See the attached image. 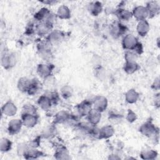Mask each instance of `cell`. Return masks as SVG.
<instances>
[{"mask_svg": "<svg viewBox=\"0 0 160 160\" xmlns=\"http://www.w3.org/2000/svg\"><path fill=\"white\" fill-rule=\"evenodd\" d=\"M136 114L134 112H133L131 109H128V113H127V116H126V119L128 122H133L136 120Z\"/></svg>", "mask_w": 160, "mask_h": 160, "instance_id": "cell-37", "label": "cell"}, {"mask_svg": "<svg viewBox=\"0 0 160 160\" xmlns=\"http://www.w3.org/2000/svg\"><path fill=\"white\" fill-rule=\"evenodd\" d=\"M51 44L46 39L39 42L37 46L39 56L45 60H49L51 59L52 54L51 49Z\"/></svg>", "mask_w": 160, "mask_h": 160, "instance_id": "cell-2", "label": "cell"}, {"mask_svg": "<svg viewBox=\"0 0 160 160\" xmlns=\"http://www.w3.org/2000/svg\"><path fill=\"white\" fill-rule=\"evenodd\" d=\"M21 114H37V110L34 105L26 104L24 105Z\"/></svg>", "mask_w": 160, "mask_h": 160, "instance_id": "cell-34", "label": "cell"}, {"mask_svg": "<svg viewBox=\"0 0 160 160\" xmlns=\"http://www.w3.org/2000/svg\"><path fill=\"white\" fill-rule=\"evenodd\" d=\"M152 88L155 90H158L159 89V78H157L154 79V81L152 85Z\"/></svg>", "mask_w": 160, "mask_h": 160, "instance_id": "cell-39", "label": "cell"}, {"mask_svg": "<svg viewBox=\"0 0 160 160\" xmlns=\"http://www.w3.org/2000/svg\"><path fill=\"white\" fill-rule=\"evenodd\" d=\"M141 157L143 159H155L156 157L158 155V153L156 151L149 149L148 151H143L140 154Z\"/></svg>", "mask_w": 160, "mask_h": 160, "instance_id": "cell-32", "label": "cell"}, {"mask_svg": "<svg viewBox=\"0 0 160 160\" xmlns=\"http://www.w3.org/2000/svg\"><path fill=\"white\" fill-rule=\"evenodd\" d=\"M38 104L44 111L49 110L52 105H53L51 98L47 94H44L38 98Z\"/></svg>", "mask_w": 160, "mask_h": 160, "instance_id": "cell-16", "label": "cell"}, {"mask_svg": "<svg viewBox=\"0 0 160 160\" xmlns=\"http://www.w3.org/2000/svg\"><path fill=\"white\" fill-rule=\"evenodd\" d=\"M92 108L100 112L104 111L108 106V100L103 96H96L92 102Z\"/></svg>", "mask_w": 160, "mask_h": 160, "instance_id": "cell-6", "label": "cell"}, {"mask_svg": "<svg viewBox=\"0 0 160 160\" xmlns=\"http://www.w3.org/2000/svg\"><path fill=\"white\" fill-rule=\"evenodd\" d=\"M88 122H89L92 125H97L101 121V112L94 109L93 108L86 116Z\"/></svg>", "mask_w": 160, "mask_h": 160, "instance_id": "cell-18", "label": "cell"}, {"mask_svg": "<svg viewBox=\"0 0 160 160\" xmlns=\"http://www.w3.org/2000/svg\"><path fill=\"white\" fill-rule=\"evenodd\" d=\"M56 134V128L54 126H50L46 130H44V132L43 133V136L46 138H51Z\"/></svg>", "mask_w": 160, "mask_h": 160, "instance_id": "cell-35", "label": "cell"}, {"mask_svg": "<svg viewBox=\"0 0 160 160\" xmlns=\"http://www.w3.org/2000/svg\"><path fill=\"white\" fill-rule=\"evenodd\" d=\"M116 16L119 19V21H128L132 16V12L128 9L119 8L116 11Z\"/></svg>", "mask_w": 160, "mask_h": 160, "instance_id": "cell-20", "label": "cell"}, {"mask_svg": "<svg viewBox=\"0 0 160 160\" xmlns=\"http://www.w3.org/2000/svg\"><path fill=\"white\" fill-rule=\"evenodd\" d=\"M64 34L62 31L58 30L52 31L48 35H47L46 40L48 41L51 45L61 42L63 38Z\"/></svg>", "mask_w": 160, "mask_h": 160, "instance_id": "cell-13", "label": "cell"}, {"mask_svg": "<svg viewBox=\"0 0 160 160\" xmlns=\"http://www.w3.org/2000/svg\"><path fill=\"white\" fill-rule=\"evenodd\" d=\"M136 30L138 34L142 37L146 36L149 31V24L146 20L138 21Z\"/></svg>", "mask_w": 160, "mask_h": 160, "instance_id": "cell-21", "label": "cell"}, {"mask_svg": "<svg viewBox=\"0 0 160 160\" xmlns=\"http://www.w3.org/2000/svg\"><path fill=\"white\" fill-rule=\"evenodd\" d=\"M88 10L89 12L93 16H98L102 10V4L100 2H92L88 6Z\"/></svg>", "mask_w": 160, "mask_h": 160, "instance_id": "cell-29", "label": "cell"}, {"mask_svg": "<svg viewBox=\"0 0 160 160\" xmlns=\"http://www.w3.org/2000/svg\"><path fill=\"white\" fill-rule=\"evenodd\" d=\"M139 132L144 136L148 138H153L156 139V136H159V129L156 128L151 121H147L142 124L139 129Z\"/></svg>", "mask_w": 160, "mask_h": 160, "instance_id": "cell-1", "label": "cell"}, {"mask_svg": "<svg viewBox=\"0 0 160 160\" xmlns=\"http://www.w3.org/2000/svg\"><path fill=\"white\" fill-rule=\"evenodd\" d=\"M139 98V93L134 89H131L128 90L125 94L126 101L129 104H133L136 102Z\"/></svg>", "mask_w": 160, "mask_h": 160, "instance_id": "cell-24", "label": "cell"}, {"mask_svg": "<svg viewBox=\"0 0 160 160\" xmlns=\"http://www.w3.org/2000/svg\"><path fill=\"white\" fill-rule=\"evenodd\" d=\"M39 143H40V138L39 137H37L34 139L31 140V141H29V142L28 144L29 148H37L39 146Z\"/></svg>", "mask_w": 160, "mask_h": 160, "instance_id": "cell-38", "label": "cell"}, {"mask_svg": "<svg viewBox=\"0 0 160 160\" xmlns=\"http://www.w3.org/2000/svg\"><path fill=\"white\" fill-rule=\"evenodd\" d=\"M41 84L38 79L35 78L31 79L30 85L26 93L29 96H33L39 91V90L41 89Z\"/></svg>", "mask_w": 160, "mask_h": 160, "instance_id": "cell-22", "label": "cell"}, {"mask_svg": "<svg viewBox=\"0 0 160 160\" xmlns=\"http://www.w3.org/2000/svg\"><path fill=\"white\" fill-rule=\"evenodd\" d=\"M31 79H28L27 78H21L19 79L18 82V88L20 91L26 93L29 86L31 83Z\"/></svg>", "mask_w": 160, "mask_h": 160, "instance_id": "cell-30", "label": "cell"}, {"mask_svg": "<svg viewBox=\"0 0 160 160\" xmlns=\"http://www.w3.org/2000/svg\"><path fill=\"white\" fill-rule=\"evenodd\" d=\"M43 154L41 151L37 149V148H28L27 151L24 154V158L29 159H37L41 156H42Z\"/></svg>", "mask_w": 160, "mask_h": 160, "instance_id": "cell-27", "label": "cell"}, {"mask_svg": "<svg viewBox=\"0 0 160 160\" xmlns=\"http://www.w3.org/2000/svg\"><path fill=\"white\" fill-rule=\"evenodd\" d=\"M17 107L11 101H7L1 108V111L3 114L7 116H13L17 112Z\"/></svg>", "mask_w": 160, "mask_h": 160, "instance_id": "cell-14", "label": "cell"}, {"mask_svg": "<svg viewBox=\"0 0 160 160\" xmlns=\"http://www.w3.org/2000/svg\"><path fill=\"white\" fill-rule=\"evenodd\" d=\"M16 62V56L13 53H8L4 52V54L1 56V64L2 66L6 69H11L15 66Z\"/></svg>", "mask_w": 160, "mask_h": 160, "instance_id": "cell-5", "label": "cell"}, {"mask_svg": "<svg viewBox=\"0 0 160 160\" xmlns=\"http://www.w3.org/2000/svg\"><path fill=\"white\" fill-rule=\"evenodd\" d=\"M132 14V16H134V18L138 21L146 20V18H148V12L146 6H142L135 7L133 9Z\"/></svg>", "mask_w": 160, "mask_h": 160, "instance_id": "cell-10", "label": "cell"}, {"mask_svg": "<svg viewBox=\"0 0 160 160\" xmlns=\"http://www.w3.org/2000/svg\"><path fill=\"white\" fill-rule=\"evenodd\" d=\"M72 89L69 86H64L61 89V95L64 99H68L72 96Z\"/></svg>", "mask_w": 160, "mask_h": 160, "instance_id": "cell-33", "label": "cell"}, {"mask_svg": "<svg viewBox=\"0 0 160 160\" xmlns=\"http://www.w3.org/2000/svg\"><path fill=\"white\" fill-rule=\"evenodd\" d=\"M23 125L22 120L19 119H13L11 120L8 126V130L10 134L14 135L18 133Z\"/></svg>", "mask_w": 160, "mask_h": 160, "instance_id": "cell-12", "label": "cell"}, {"mask_svg": "<svg viewBox=\"0 0 160 160\" xmlns=\"http://www.w3.org/2000/svg\"><path fill=\"white\" fill-rule=\"evenodd\" d=\"M77 111L81 116H86L92 109V102L88 100H84L76 106Z\"/></svg>", "mask_w": 160, "mask_h": 160, "instance_id": "cell-11", "label": "cell"}, {"mask_svg": "<svg viewBox=\"0 0 160 160\" xmlns=\"http://www.w3.org/2000/svg\"><path fill=\"white\" fill-rule=\"evenodd\" d=\"M53 68L54 66L51 64H39L37 68V72L41 78L45 79L51 76Z\"/></svg>", "mask_w": 160, "mask_h": 160, "instance_id": "cell-7", "label": "cell"}, {"mask_svg": "<svg viewBox=\"0 0 160 160\" xmlns=\"http://www.w3.org/2000/svg\"><path fill=\"white\" fill-rule=\"evenodd\" d=\"M52 26L48 22H39L35 26V33L40 36L48 35L52 31Z\"/></svg>", "mask_w": 160, "mask_h": 160, "instance_id": "cell-8", "label": "cell"}, {"mask_svg": "<svg viewBox=\"0 0 160 160\" xmlns=\"http://www.w3.org/2000/svg\"><path fill=\"white\" fill-rule=\"evenodd\" d=\"M114 132V128L110 126L107 125L99 129L98 139H108L111 137Z\"/></svg>", "mask_w": 160, "mask_h": 160, "instance_id": "cell-19", "label": "cell"}, {"mask_svg": "<svg viewBox=\"0 0 160 160\" xmlns=\"http://www.w3.org/2000/svg\"><path fill=\"white\" fill-rule=\"evenodd\" d=\"M38 114H21V120L24 126L32 128L36 126L38 121Z\"/></svg>", "mask_w": 160, "mask_h": 160, "instance_id": "cell-9", "label": "cell"}, {"mask_svg": "<svg viewBox=\"0 0 160 160\" xmlns=\"http://www.w3.org/2000/svg\"><path fill=\"white\" fill-rule=\"evenodd\" d=\"M54 158L57 159H69L68 149L63 146H60L56 150Z\"/></svg>", "mask_w": 160, "mask_h": 160, "instance_id": "cell-28", "label": "cell"}, {"mask_svg": "<svg viewBox=\"0 0 160 160\" xmlns=\"http://www.w3.org/2000/svg\"><path fill=\"white\" fill-rule=\"evenodd\" d=\"M128 31L126 26L119 21L114 22L111 24L109 28V32L111 35L114 38H118L124 34Z\"/></svg>", "mask_w": 160, "mask_h": 160, "instance_id": "cell-3", "label": "cell"}, {"mask_svg": "<svg viewBox=\"0 0 160 160\" xmlns=\"http://www.w3.org/2000/svg\"><path fill=\"white\" fill-rule=\"evenodd\" d=\"M71 114L65 111H61L56 114L54 119V124H62L72 121Z\"/></svg>", "mask_w": 160, "mask_h": 160, "instance_id": "cell-15", "label": "cell"}, {"mask_svg": "<svg viewBox=\"0 0 160 160\" xmlns=\"http://www.w3.org/2000/svg\"><path fill=\"white\" fill-rule=\"evenodd\" d=\"M56 16L61 19H68L71 17V11L68 7L62 5L58 8Z\"/></svg>", "mask_w": 160, "mask_h": 160, "instance_id": "cell-26", "label": "cell"}, {"mask_svg": "<svg viewBox=\"0 0 160 160\" xmlns=\"http://www.w3.org/2000/svg\"><path fill=\"white\" fill-rule=\"evenodd\" d=\"M12 142L8 138H2L0 142V149L2 152H6L11 149Z\"/></svg>", "mask_w": 160, "mask_h": 160, "instance_id": "cell-31", "label": "cell"}, {"mask_svg": "<svg viewBox=\"0 0 160 160\" xmlns=\"http://www.w3.org/2000/svg\"><path fill=\"white\" fill-rule=\"evenodd\" d=\"M28 148H29V146L28 144H25V143L19 144L17 148V152L19 156H24V153L26 152Z\"/></svg>", "mask_w": 160, "mask_h": 160, "instance_id": "cell-36", "label": "cell"}, {"mask_svg": "<svg viewBox=\"0 0 160 160\" xmlns=\"http://www.w3.org/2000/svg\"><path fill=\"white\" fill-rule=\"evenodd\" d=\"M51 14V12L48 9L43 8L34 14V19L38 21L39 22H44L48 19Z\"/></svg>", "mask_w": 160, "mask_h": 160, "instance_id": "cell-23", "label": "cell"}, {"mask_svg": "<svg viewBox=\"0 0 160 160\" xmlns=\"http://www.w3.org/2000/svg\"><path fill=\"white\" fill-rule=\"evenodd\" d=\"M140 68L139 64L136 61H126L124 63L123 69L124 71L129 74H133L136 72Z\"/></svg>", "mask_w": 160, "mask_h": 160, "instance_id": "cell-25", "label": "cell"}, {"mask_svg": "<svg viewBox=\"0 0 160 160\" xmlns=\"http://www.w3.org/2000/svg\"><path fill=\"white\" fill-rule=\"evenodd\" d=\"M146 8L148 12V18H152L159 13V5L156 1H149L146 4Z\"/></svg>", "mask_w": 160, "mask_h": 160, "instance_id": "cell-17", "label": "cell"}, {"mask_svg": "<svg viewBox=\"0 0 160 160\" xmlns=\"http://www.w3.org/2000/svg\"><path fill=\"white\" fill-rule=\"evenodd\" d=\"M139 43L138 39L132 34H126L124 36L122 41V48L126 51L134 50Z\"/></svg>", "mask_w": 160, "mask_h": 160, "instance_id": "cell-4", "label": "cell"}]
</instances>
